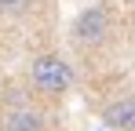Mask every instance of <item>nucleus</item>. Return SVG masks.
Wrapping results in <instances>:
<instances>
[{
    "instance_id": "1",
    "label": "nucleus",
    "mask_w": 135,
    "mask_h": 131,
    "mask_svg": "<svg viewBox=\"0 0 135 131\" xmlns=\"http://www.w3.org/2000/svg\"><path fill=\"white\" fill-rule=\"evenodd\" d=\"M29 80L37 91H44V95H62L69 91L73 84V73H69V66L62 58H55V55H40L37 62L29 66Z\"/></svg>"
},
{
    "instance_id": "2",
    "label": "nucleus",
    "mask_w": 135,
    "mask_h": 131,
    "mask_svg": "<svg viewBox=\"0 0 135 131\" xmlns=\"http://www.w3.org/2000/svg\"><path fill=\"white\" fill-rule=\"evenodd\" d=\"M106 29H110V15L102 7H88V11H80V18L73 22V37L80 44H99L106 37Z\"/></svg>"
},
{
    "instance_id": "3",
    "label": "nucleus",
    "mask_w": 135,
    "mask_h": 131,
    "mask_svg": "<svg viewBox=\"0 0 135 131\" xmlns=\"http://www.w3.org/2000/svg\"><path fill=\"white\" fill-rule=\"evenodd\" d=\"M102 124L106 128H117V131H135V98H120V102L106 106Z\"/></svg>"
},
{
    "instance_id": "4",
    "label": "nucleus",
    "mask_w": 135,
    "mask_h": 131,
    "mask_svg": "<svg viewBox=\"0 0 135 131\" xmlns=\"http://www.w3.org/2000/svg\"><path fill=\"white\" fill-rule=\"evenodd\" d=\"M4 131H44V117L37 109H11L4 117Z\"/></svg>"
},
{
    "instance_id": "5",
    "label": "nucleus",
    "mask_w": 135,
    "mask_h": 131,
    "mask_svg": "<svg viewBox=\"0 0 135 131\" xmlns=\"http://www.w3.org/2000/svg\"><path fill=\"white\" fill-rule=\"evenodd\" d=\"M26 0H0V11H18Z\"/></svg>"
}]
</instances>
